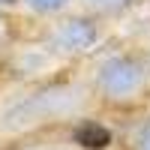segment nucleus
<instances>
[{
    "label": "nucleus",
    "instance_id": "f257e3e1",
    "mask_svg": "<svg viewBox=\"0 0 150 150\" xmlns=\"http://www.w3.org/2000/svg\"><path fill=\"white\" fill-rule=\"evenodd\" d=\"M87 108H93V96L81 66H63L48 78L6 84L0 90V144L60 132Z\"/></svg>",
    "mask_w": 150,
    "mask_h": 150
},
{
    "label": "nucleus",
    "instance_id": "f03ea898",
    "mask_svg": "<svg viewBox=\"0 0 150 150\" xmlns=\"http://www.w3.org/2000/svg\"><path fill=\"white\" fill-rule=\"evenodd\" d=\"M93 105L117 117H129L150 105V48L117 30L96 57L81 66Z\"/></svg>",
    "mask_w": 150,
    "mask_h": 150
},
{
    "label": "nucleus",
    "instance_id": "7ed1b4c3",
    "mask_svg": "<svg viewBox=\"0 0 150 150\" xmlns=\"http://www.w3.org/2000/svg\"><path fill=\"white\" fill-rule=\"evenodd\" d=\"M30 33L63 66H84L117 36V24L78 3L48 21L30 24Z\"/></svg>",
    "mask_w": 150,
    "mask_h": 150
},
{
    "label": "nucleus",
    "instance_id": "20e7f679",
    "mask_svg": "<svg viewBox=\"0 0 150 150\" xmlns=\"http://www.w3.org/2000/svg\"><path fill=\"white\" fill-rule=\"evenodd\" d=\"M60 138L75 150H123V117L93 105L72 117L60 129Z\"/></svg>",
    "mask_w": 150,
    "mask_h": 150
},
{
    "label": "nucleus",
    "instance_id": "39448f33",
    "mask_svg": "<svg viewBox=\"0 0 150 150\" xmlns=\"http://www.w3.org/2000/svg\"><path fill=\"white\" fill-rule=\"evenodd\" d=\"M123 150H150V105L123 117Z\"/></svg>",
    "mask_w": 150,
    "mask_h": 150
},
{
    "label": "nucleus",
    "instance_id": "423d86ee",
    "mask_svg": "<svg viewBox=\"0 0 150 150\" xmlns=\"http://www.w3.org/2000/svg\"><path fill=\"white\" fill-rule=\"evenodd\" d=\"M78 3L81 0H21V9L15 18L27 21V24H39V21H48V18L60 15V12L78 6Z\"/></svg>",
    "mask_w": 150,
    "mask_h": 150
},
{
    "label": "nucleus",
    "instance_id": "0eeeda50",
    "mask_svg": "<svg viewBox=\"0 0 150 150\" xmlns=\"http://www.w3.org/2000/svg\"><path fill=\"white\" fill-rule=\"evenodd\" d=\"M0 150H75V147H69L63 138H60V132H51V135H36V138L0 144Z\"/></svg>",
    "mask_w": 150,
    "mask_h": 150
},
{
    "label": "nucleus",
    "instance_id": "6e6552de",
    "mask_svg": "<svg viewBox=\"0 0 150 150\" xmlns=\"http://www.w3.org/2000/svg\"><path fill=\"white\" fill-rule=\"evenodd\" d=\"M12 33H15V15H6V12H0V45H3Z\"/></svg>",
    "mask_w": 150,
    "mask_h": 150
},
{
    "label": "nucleus",
    "instance_id": "1a4fd4ad",
    "mask_svg": "<svg viewBox=\"0 0 150 150\" xmlns=\"http://www.w3.org/2000/svg\"><path fill=\"white\" fill-rule=\"evenodd\" d=\"M21 9V0H0V12H6V15H18Z\"/></svg>",
    "mask_w": 150,
    "mask_h": 150
},
{
    "label": "nucleus",
    "instance_id": "9d476101",
    "mask_svg": "<svg viewBox=\"0 0 150 150\" xmlns=\"http://www.w3.org/2000/svg\"><path fill=\"white\" fill-rule=\"evenodd\" d=\"M0 90H3V78H0Z\"/></svg>",
    "mask_w": 150,
    "mask_h": 150
}]
</instances>
